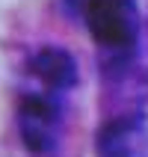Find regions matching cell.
I'll list each match as a JSON object with an SVG mask.
<instances>
[{"label":"cell","mask_w":148,"mask_h":157,"mask_svg":"<svg viewBox=\"0 0 148 157\" xmlns=\"http://www.w3.org/2000/svg\"><path fill=\"white\" fill-rule=\"evenodd\" d=\"M27 74L33 77V83L42 92H51V95H59V98L65 92H71L80 80L77 59L59 44L36 48L30 53V59H27Z\"/></svg>","instance_id":"cell-4"},{"label":"cell","mask_w":148,"mask_h":157,"mask_svg":"<svg viewBox=\"0 0 148 157\" xmlns=\"http://www.w3.org/2000/svg\"><path fill=\"white\" fill-rule=\"evenodd\" d=\"M15 128L30 154H53L56 145L62 142V128H65V110H62L59 95H51L42 89L21 92L15 107Z\"/></svg>","instance_id":"cell-2"},{"label":"cell","mask_w":148,"mask_h":157,"mask_svg":"<svg viewBox=\"0 0 148 157\" xmlns=\"http://www.w3.org/2000/svg\"><path fill=\"white\" fill-rule=\"evenodd\" d=\"M98 157H148V122L142 113L107 119L95 133Z\"/></svg>","instance_id":"cell-3"},{"label":"cell","mask_w":148,"mask_h":157,"mask_svg":"<svg viewBox=\"0 0 148 157\" xmlns=\"http://www.w3.org/2000/svg\"><path fill=\"white\" fill-rule=\"evenodd\" d=\"M62 9L86 27L101 71L122 77L139 53L142 12L136 0H62Z\"/></svg>","instance_id":"cell-1"}]
</instances>
